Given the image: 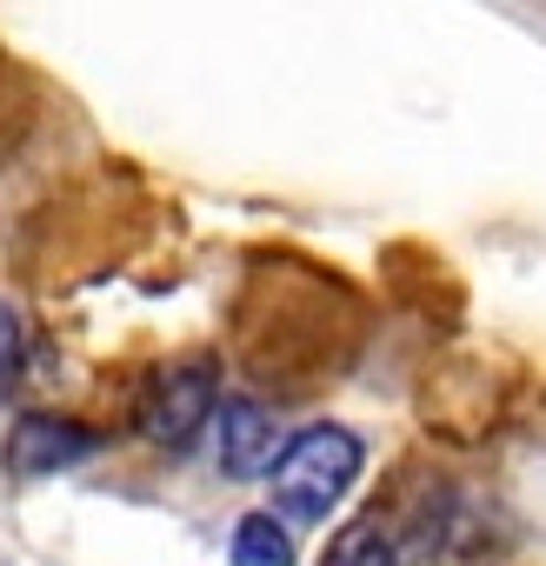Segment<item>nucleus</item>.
<instances>
[{
  "label": "nucleus",
  "instance_id": "nucleus-3",
  "mask_svg": "<svg viewBox=\"0 0 546 566\" xmlns=\"http://www.w3.org/2000/svg\"><path fill=\"white\" fill-rule=\"evenodd\" d=\"M207 433H213V467L227 480H260L273 467V453H281L273 413L260 400H220L213 420H207Z\"/></svg>",
  "mask_w": 546,
  "mask_h": 566
},
{
  "label": "nucleus",
  "instance_id": "nucleus-1",
  "mask_svg": "<svg viewBox=\"0 0 546 566\" xmlns=\"http://www.w3.org/2000/svg\"><path fill=\"white\" fill-rule=\"evenodd\" d=\"M360 440L347 427H307L294 433L281 453H273L266 467V486H273V506H281L287 520H327L347 486L360 480Z\"/></svg>",
  "mask_w": 546,
  "mask_h": 566
},
{
  "label": "nucleus",
  "instance_id": "nucleus-7",
  "mask_svg": "<svg viewBox=\"0 0 546 566\" xmlns=\"http://www.w3.org/2000/svg\"><path fill=\"white\" fill-rule=\"evenodd\" d=\"M21 321H14V307H0V400L14 394V380H21Z\"/></svg>",
  "mask_w": 546,
  "mask_h": 566
},
{
  "label": "nucleus",
  "instance_id": "nucleus-2",
  "mask_svg": "<svg viewBox=\"0 0 546 566\" xmlns=\"http://www.w3.org/2000/svg\"><path fill=\"white\" fill-rule=\"evenodd\" d=\"M213 407H220V380H213L207 360L160 367V374L147 380V394H140V433H147L154 447L180 453V447H193V440L207 433Z\"/></svg>",
  "mask_w": 546,
  "mask_h": 566
},
{
  "label": "nucleus",
  "instance_id": "nucleus-5",
  "mask_svg": "<svg viewBox=\"0 0 546 566\" xmlns=\"http://www.w3.org/2000/svg\"><path fill=\"white\" fill-rule=\"evenodd\" d=\"M233 566H294V533L273 513H246L233 526Z\"/></svg>",
  "mask_w": 546,
  "mask_h": 566
},
{
  "label": "nucleus",
  "instance_id": "nucleus-4",
  "mask_svg": "<svg viewBox=\"0 0 546 566\" xmlns=\"http://www.w3.org/2000/svg\"><path fill=\"white\" fill-rule=\"evenodd\" d=\"M101 440L87 433V427H74V420H54V413H28L14 433H8V467L14 473H61V467H74V460H87Z\"/></svg>",
  "mask_w": 546,
  "mask_h": 566
},
{
  "label": "nucleus",
  "instance_id": "nucleus-6",
  "mask_svg": "<svg viewBox=\"0 0 546 566\" xmlns=\"http://www.w3.org/2000/svg\"><path fill=\"white\" fill-rule=\"evenodd\" d=\"M321 566H400L393 559V533L380 520H354V526L334 533V546H327Z\"/></svg>",
  "mask_w": 546,
  "mask_h": 566
}]
</instances>
